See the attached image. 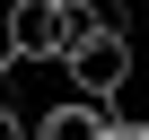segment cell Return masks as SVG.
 <instances>
[{
    "label": "cell",
    "mask_w": 149,
    "mask_h": 140,
    "mask_svg": "<svg viewBox=\"0 0 149 140\" xmlns=\"http://www.w3.org/2000/svg\"><path fill=\"white\" fill-rule=\"evenodd\" d=\"M105 123H114V105L61 96V105H44V114H35V140H105Z\"/></svg>",
    "instance_id": "cell-3"
},
{
    "label": "cell",
    "mask_w": 149,
    "mask_h": 140,
    "mask_svg": "<svg viewBox=\"0 0 149 140\" xmlns=\"http://www.w3.org/2000/svg\"><path fill=\"white\" fill-rule=\"evenodd\" d=\"M140 131H149V114H140Z\"/></svg>",
    "instance_id": "cell-6"
},
{
    "label": "cell",
    "mask_w": 149,
    "mask_h": 140,
    "mask_svg": "<svg viewBox=\"0 0 149 140\" xmlns=\"http://www.w3.org/2000/svg\"><path fill=\"white\" fill-rule=\"evenodd\" d=\"M61 70H70V96H88V105H123V88H132V26L88 35L79 53H61Z\"/></svg>",
    "instance_id": "cell-1"
},
{
    "label": "cell",
    "mask_w": 149,
    "mask_h": 140,
    "mask_svg": "<svg viewBox=\"0 0 149 140\" xmlns=\"http://www.w3.org/2000/svg\"><path fill=\"white\" fill-rule=\"evenodd\" d=\"M0 140H35V131H26V123L9 114V105H0Z\"/></svg>",
    "instance_id": "cell-5"
},
{
    "label": "cell",
    "mask_w": 149,
    "mask_h": 140,
    "mask_svg": "<svg viewBox=\"0 0 149 140\" xmlns=\"http://www.w3.org/2000/svg\"><path fill=\"white\" fill-rule=\"evenodd\" d=\"M0 44H9V61H61V0H9Z\"/></svg>",
    "instance_id": "cell-2"
},
{
    "label": "cell",
    "mask_w": 149,
    "mask_h": 140,
    "mask_svg": "<svg viewBox=\"0 0 149 140\" xmlns=\"http://www.w3.org/2000/svg\"><path fill=\"white\" fill-rule=\"evenodd\" d=\"M105 140H149V131H140V114H114V123H105Z\"/></svg>",
    "instance_id": "cell-4"
}]
</instances>
